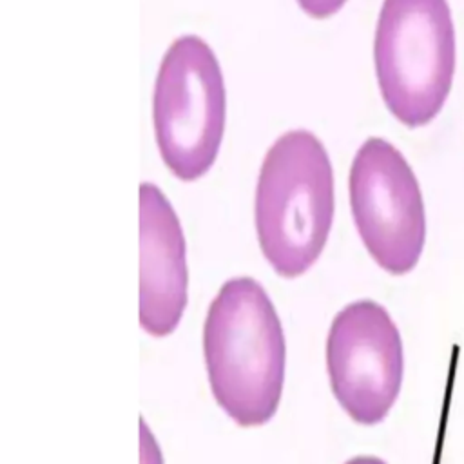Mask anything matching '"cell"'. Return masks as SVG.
<instances>
[{
	"mask_svg": "<svg viewBox=\"0 0 464 464\" xmlns=\"http://www.w3.org/2000/svg\"><path fill=\"white\" fill-rule=\"evenodd\" d=\"M225 80L216 54L196 35L178 36L163 54L153 89L158 153L174 178L200 180L225 135Z\"/></svg>",
	"mask_w": 464,
	"mask_h": 464,
	"instance_id": "277c9868",
	"label": "cell"
},
{
	"mask_svg": "<svg viewBox=\"0 0 464 464\" xmlns=\"http://www.w3.org/2000/svg\"><path fill=\"white\" fill-rule=\"evenodd\" d=\"M348 190L354 223L372 259L393 276L414 271L426 241V212L405 154L384 138H368L354 156Z\"/></svg>",
	"mask_w": 464,
	"mask_h": 464,
	"instance_id": "5b68a950",
	"label": "cell"
},
{
	"mask_svg": "<svg viewBox=\"0 0 464 464\" xmlns=\"http://www.w3.org/2000/svg\"><path fill=\"white\" fill-rule=\"evenodd\" d=\"M140 464H163L160 446L144 417L140 419Z\"/></svg>",
	"mask_w": 464,
	"mask_h": 464,
	"instance_id": "9c48e42d",
	"label": "cell"
},
{
	"mask_svg": "<svg viewBox=\"0 0 464 464\" xmlns=\"http://www.w3.org/2000/svg\"><path fill=\"white\" fill-rule=\"evenodd\" d=\"M345 464H388V462H384V460H383V459H379V457L359 455V457H354V459L347 460Z\"/></svg>",
	"mask_w": 464,
	"mask_h": 464,
	"instance_id": "30bf717a",
	"label": "cell"
},
{
	"mask_svg": "<svg viewBox=\"0 0 464 464\" xmlns=\"http://www.w3.org/2000/svg\"><path fill=\"white\" fill-rule=\"evenodd\" d=\"M332 392L352 421H384L403 384L405 356L399 328L379 303L361 299L338 312L326 338Z\"/></svg>",
	"mask_w": 464,
	"mask_h": 464,
	"instance_id": "8992f818",
	"label": "cell"
},
{
	"mask_svg": "<svg viewBox=\"0 0 464 464\" xmlns=\"http://www.w3.org/2000/svg\"><path fill=\"white\" fill-rule=\"evenodd\" d=\"M296 2L303 9V13H307L312 18H317V20L334 17L341 11L343 6L347 4V0H296Z\"/></svg>",
	"mask_w": 464,
	"mask_h": 464,
	"instance_id": "ba28073f",
	"label": "cell"
},
{
	"mask_svg": "<svg viewBox=\"0 0 464 464\" xmlns=\"http://www.w3.org/2000/svg\"><path fill=\"white\" fill-rule=\"evenodd\" d=\"M203 357L220 408L239 426L278 412L285 384V334L272 299L252 278H232L209 305Z\"/></svg>",
	"mask_w": 464,
	"mask_h": 464,
	"instance_id": "6da1fadb",
	"label": "cell"
},
{
	"mask_svg": "<svg viewBox=\"0 0 464 464\" xmlns=\"http://www.w3.org/2000/svg\"><path fill=\"white\" fill-rule=\"evenodd\" d=\"M334 171L324 145L307 129L281 135L263 158L254 223L263 256L281 278L319 259L334 221Z\"/></svg>",
	"mask_w": 464,
	"mask_h": 464,
	"instance_id": "7a4b0ae2",
	"label": "cell"
},
{
	"mask_svg": "<svg viewBox=\"0 0 464 464\" xmlns=\"http://www.w3.org/2000/svg\"><path fill=\"white\" fill-rule=\"evenodd\" d=\"M374 63L383 102L397 122L410 129L433 122L446 104L457 63L448 0H383Z\"/></svg>",
	"mask_w": 464,
	"mask_h": 464,
	"instance_id": "3957f363",
	"label": "cell"
},
{
	"mask_svg": "<svg viewBox=\"0 0 464 464\" xmlns=\"http://www.w3.org/2000/svg\"><path fill=\"white\" fill-rule=\"evenodd\" d=\"M189 303L187 247L178 214L158 185H140V299L145 334L167 338Z\"/></svg>",
	"mask_w": 464,
	"mask_h": 464,
	"instance_id": "52a82bcc",
	"label": "cell"
}]
</instances>
